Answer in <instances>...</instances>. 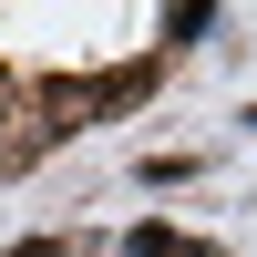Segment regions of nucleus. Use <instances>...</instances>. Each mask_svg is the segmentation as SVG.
Listing matches in <instances>:
<instances>
[{
    "instance_id": "1",
    "label": "nucleus",
    "mask_w": 257,
    "mask_h": 257,
    "mask_svg": "<svg viewBox=\"0 0 257 257\" xmlns=\"http://www.w3.org/2000/svg\"><path fill=\"white\" fill-rule=\"evenodd\" d=\"M11 257H72V247H62V237H31V247H11Z\"/></svg>"
}]
</instances>
